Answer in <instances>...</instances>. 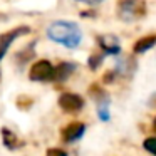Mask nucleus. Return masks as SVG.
Returning <instances> with one entry per match:
<instances>
[{
  "label": "nucleus",
  "mask_w": 156,
  "mask_h": 156,
  "mask_svg": "<svg viewBox=\"0 0 156 156\" xmlns=\"http://www.w3.org/2000/svg\"><path fill=\"white\" fill-rule=\"evenodd\" d=\"M59 108L64 112L69 114H76L84 108V99L79 94H72V92H66L59 98Z\"/></svg>",
  "instance_id": "obj_4"
},
{
  "label": "nucleus",
  "mask_w": 156,
  "mask_h": 156,
  "mask_svg": "<svg viewBox=\"0 0 156 156\" xmlns=\"http://www.w3.org/2000/svg\"><path fill=\"white\" fill-rule=\"evenodd\" d=\"M98 116L101 121H109L111 119V112H109V98L106 94H99L98 99Z\"/></svg>",
  "instance_id": "obj_7"
},
{
  "label": "nucleus",
  "mask_w": 156,
  "mask_h": 156,
  "mask_svg": "<svg viewBox=\"0 0 156 156\" xmlns=\"http://www.w3.org/2000/svg\"><path fill=\"white\" fill-rule=\"evenodd\" d=\"M86 129H87V126H86L84 122L72 121V122H69L67 126H64V128L61 129V139L66 143V144H74V143L79 141V139L84 138Z\"/></svg>",
  "instance_id": "obj_3"
},
{
  "label": "nucleus",
  "mask_w": 156,
  "mask_h": 156,
  "mask_svg": "<svg viewBox=\"0 0 156 156\" xmlns=\"http://www.w3.org/2000/svg\"><path fill=\"white\" fill-rule=\"evenodd\" d=\"M77 66L72 64V62H62L61 66L55 67V81H66L72 72L76 71Z\"/></svg>",
  "instance_id": "obj_8"
},
{
  "label": "nucleus",
  "mask_w": 156,
  "mask_h": 156,
  "mask_svg": "<svg viewBox=\"0 0 156 156\" xmlns=\"http://www.w3.org/2000/svg\"><path fill=\"white\" fill-rule=\"evenodd\" d=\"M29 76H30V81H37V82L55 81V67L49 61H39L32 66Z\"/></svg>",
  "instance_id": "obj_2"
},
{
  "label": "nucleus",
  "mask_w": 156,
  "mask_h": 156,
  "mask_svg": "<svg viewBox=\"0 0 156 156\" xmlns=\"http://www.w3.org/2000/svg\"><path fill=\"white\" fill-rule=\"evenodd\" d=\"M24 32H27V30L17 29V30H14V32H10V34H5V35H2V37H0V61H2V59H4V55L7 54V49L12 45V42H14L20 34H24Z\"/></svg>",
  "instance_id": "obj_6"
},
{
  "label": "nucleus",
  "mask_w": 156,
  "mask_h": 156,
  "mask_svg": "<svg viewBox=\"0 0 156 156\" xmlns=\"http://www.w3.org/2000/svg\"><path fill=\"white\" fill-rule=\"evenodd\" d=\"M2 143H4V146L7 149H10V151H17V149L24 148V144H25V143L9 128H2Z\"/></svg>",
  "instance_id": "obj_5"
},
{
  "label": "nucleus",
  "mask_w": 156,
  "mask_h": 156,
  "mask_svg": "<svg viewBox=\"0 0 156 156\" xmlns=\"http://www.w3.org/2000/svg\"><path fill=\"white\" fill-rule=\"evenodd\" d=\"M143 148L144 151H148L151 156H156V136H149L143 141Z\"/></svg>",
  "instance_id": "obj_10"
},
{
  "label": "nucleus",
  "mask_w": 156,
  "mask_h": 156,
  "mask_svg": "<svg viewBox=\"0 0 156 156\" xmlns=\"http://www.w3.org/2000/svg\"><path fill=\"white\" fill-rule=\"evenodd\" d=\"M76 2H81V4H86V5H98L102 0H76Z\"/></svg>",
  "instance_id": "obj_12"
},
{
  "label": "nucleus",
  "mask_w": 156,
  "mask_h": 156,
  "mask_svg": "<svg viewBox=\"0 0 156 156\" xmlns=\"http://www.w3.org/2000/svg\"><path fill=\"white\" fill-rule=\"evenodd\" d=\"M154 45H156V35H151V37H146V39L138 41V44H136V47H134V52L136 54H141V52L149 51V49L154 47Z\"/></svg>",
  "instance_id": "obj_9"
},
{
  "label": "nucleus",
  "mask_w": 156,
  "mask_h": 156,
  "mask_svg": "<svg viewBox=\"0 0 156 156\" xmlns=\"http://www.w3.org/2000/svg\"><path fill=\"white\" fill-rule=\"evenodd\" d=\"M45 156H69L67 151L62 148H49L45 151Z\"/></svg>",
  "instance_id": "obj_11"
},
{
  "label": "nucleus",
  "mask_w": 156,
  "mask_h": 156,
  "mask_svg": "<svg viewBox=\"0 0 156 156\" xmlns=\"http://www.w3.org/2000/svg\"><path fill=\"white\" fill-rule=\"evenodd\" d=\"M151 126H153V131H154V133H156V118H154V119H153V124H151Z\"/></svg>",
  "instance_id": "obj_13"
},
{
  "label": "nucleus",
  "mask_w": 156,
  "mask_h": 156,
  "mask_svg": "<svg viewBox=\"0 0 156 156\" xmlns=\"http://www.w3.org/2000/svg\"><path fill=\"white\" fill-rule=\"evenodd\" d=\"M47 37L59 45H64L67 49H76L81 45L82 30L76 22L57 20L52 22L47 27Z\"/></svg>",
  "instance_id": "obj_1"
}]
</instances>
